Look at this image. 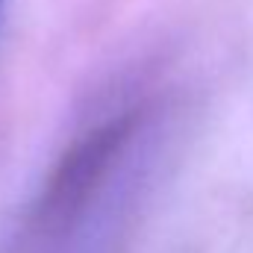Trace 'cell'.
<instances>
[{
	"mask_svg": "<svg viewBox=\"0 0 253 253\" xmlns=\"http://www.w3.org/2000/svg\"><path fill=\"white\" fill-rule=\"evenodd\" d=\"M129 129H132V124L126 118H118L112 124L94 129L83 144H77L65 156L62 168L53 174V183H50L47 197H44L47 215L65 218L80 200H85V194L91 191L94 180L103 177V171L109 168V159L126 141Z\"/></svg>",
	"mask_w": 253,
	"mask_h": 253,
	"instance_id": "1",
	"label": "cell"
},
{
	"mask_svg": "<svg viewBox=\"0 0 253 253\" xmlns=\"http://www.w3.org/2000/svg\"><path fill=\"white\" fill-rule=\"evenodd\" d=\"M0 6H3V0H0Z\"/></svg>",
	"mask_w": 253,
	"mask_h": 253,
	"instance_id": "2",
	"label": "cell"
}]
</instances>
